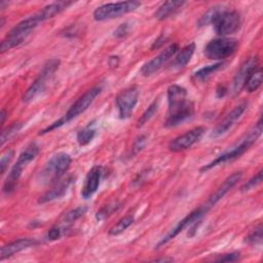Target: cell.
<instances>
[{"label": "cell", "mask_w": 263, "mask_h": 263, "mask_svg": "<svg viewBox=\"0 0 263 263\" xmlns=\"http://www.w3.org/2000/svg\"><path fill=\"white\" fill-rule=\"evenodd\" d=\"M241 177H242L241 172H235V173L231 174L230 176H228L224 180V182L217 188V190L210 196V198L205 204L210 209L212 206H214L220 199H222L237 184V182L241 179Z\"/></svg>", "instance_id": "16"}, {"label": "cell", "mask_w": 263, "mask_h": 263, "mask_svg": "<svg viewBox=\"0 0 263 263\" xmlns=\"http://www.w3.org/2000/svg\"><path fill=\"white\" fill-rule=\"evenodd\" d=\"M86 210H87V208L84 206V205L72 209V210H70L69 212H67L66 214L63 215L61 221H62V223H64L66 225L71 224V223L75 222L76 220H78L79 218H81L85 214Z\"/></svg>", "instance_id": "28"}, {"label": "cell", "mask_w": 263, "mask_h": 263, "mask_svg": "<svg viewBox=\"0 0 263 263\" xmlns=\"http://www.w3.org/2000/svg\"><path fill=\"white\" fill-rule=\"evenodd\" d=\"M135 219H134V216L132 215H128V216H125L123 218H121L115 225H113L110 230H109V234L110 235H118L120 233H122L125 229H127L133 223H134Z\"/></svg>", "instance_id": "27"}, {"label": "cell", "mask_w": 263, "mask_h": 263, "mask_svg": "<svg viewBox=\"0 0 263 263\" xmlns=\"http://www.w3.org/2000/svg\"><path fill=\"white\" fill-rule=\"evenodd\" d=\"M210 208L206 204L200 205L190 212L186 217H184L181 221L178 222V224L165 235L163 236L159 242L156 245V248H160L161 246L168 242L171 239H173L175 236H177L180 232H182L184 229L191 227V229H194L197 226V223L200 222L201 218L209 212Z\"/></svg>", "instance_id": "11"}, {"label": "cell", "mask_w": 263, "mask_h": 263, "mask_svg": "<svg viewBox=\"0 0 263 263\" xmlns=\"http://www.w3.org/2000/svg\"><path fill=\"white\" fill-rule=\"evenodd\" d=\"M146 142H147V139L145 136H140L136 139L135 143H134V147H133V150H134V153H138L139 151H141L145 145H146Z\"/></svg>", "instance_id": "38"}, {"label": "cell", "mask_w": 263, "mask_h": 263, "mask_svg": "<svg viewBox=\"0 0 263 263\" xmlns=\"http://www.w3.org/2000/svg\"><path fill=\"white\" fill-rule=\"evenodd\" d=\"M204 132L205 128L203 126L194 127L185 134L173 139L168 143V149L173 152H181L187 150L201 139Z\"/></svg>", "instance_id": "13"}, {"label": "cell", "mask_w": 263, "mask_h": 263, "mask_svg": "<svg viewBox=\"0 0 263 263\" xmlns=\"http://www.w3.org/2000/svg\"><path fill=\"white\" fill-rule=\"evenodd\" d=\"M41 22L39 14L36 12L33 15L23 20L16 24L5 36L1 42V53L20 45L25 41V39L31 34V32L38 26Z\"/></svg>", "instance_id": "7"}, {"label": "cell", "mask_w": 263, "mask_h": 263, "mask_svg": "<svg viewBox=\"0 0 263 263\" xmlns=\"http://www.w3.org/2000/svg\"><path fill=\"white\" fill-rule=\"evenodd\" d=\"M212 24L215 32L222 37L234 34L241 25L240 14L236 10H230L223 6L210 8L198 21V26Z\"/></svg>", "instance_id": "2"}, {"label": "cell", "mask_w": 263, "mask_h": 263, "mask_svg": "<svg viewBox=\"0 0 263 263\" xmlns=\"http://www.w3.org/2000/svg\"><path fill=\"white\" fill-rule=\"evenodd\" d=\"M59 66H60V61L58 59H51L44 64L38 77L34 80V82L28 87V89L23 95L24 103L32 102L34 99H36L39 95H41L45 90L48 82L54 75L55 71L59 69Z\"/></svg>", "instance_id": "8"}, {"label": "cell", "mask_w": 263, "mask_h": 263, "mask_svg": "<svg viewBox=\"0 0 263 263\" xmlns=\"http://www.w3.org/2000/svg\"><path fill=\"white\" fill-rule=\"evenodd\" d=\"M174 259H172V258H161V259H154L153 261H155V262H171V261H173Z\"/></svg>", "instance_id": "42"}, {"label": "cell", "mask_w": 263, "mask_h": 263, "mask_svg": "<svg viewBox=\"0 0 263 263\" xmlns=\"http://www.w3.org/2000/svg\"><path fill=\"white\" fill-rule=\"evenodd\" d=\"M186 4L185 1L174 0V1H165L161 3L156 11L154 12V16L159 21H164L174 14H176L184 5Z\"/></svg>", "instance_id": "21"}, {"label": "cell", "mask_w": 263, "mask_h": 263, "mask_svg": "<svg viewBox=\"0 0 263 263\" xmlns=\"http://www.w3.org/2000/svg\"><path fill=\"white\" fill-rule=\"evenodd\" d=\"M119 208V204L117 202H112V203H108L106 205H104L103 208L100 209V211L97 212L96 214V218L98 220H104L105 218L109 217L110 215H112L115 211H117V209Z\"/></svg>", "instance_id": "32"}, {"label": "cell", "mask_w": 263, "mask_h": 263, "mask_svg": "<svg viewBox=\"0 0 263 263\" xmlns=\"http://www.w3.org/2000/svg\"><path fill=\"white\" fill-rule=\"evenodd\" d=\"M238 42L233 38L220 37L212 39L204 47L203 54L214 61H221L232 55L237 49Z\"/></svg>", "instance_id": "10"}, {"label": "cell", "mask_w": 263, "mask_h": 263, "mask_svg": "<svg viewBox=\"0 0 263 263\" xmlns=\"http://www.w3.org/2000/svg\"><path fill=\"white\" fill-rule=\"evenodd\" d=\"M71 162V156L65 152H59L52 155L40 171L38 181L44 185L54 184L61 180V178L69 170Z\"/></svg>", "instance_id": "5"}, {"label": "cell", "mask_w": 263, "mask_h": 263, "mask_svg": "<svg viewBox=\"0 0 263 263\" xmlns=\"http://www.w3.org/2000/svg\"><path fill=\"white\" fill-rule=\"evenodd\" d=\"M128 32H129L128 23H122L114 30L113 36L116 37V38H123L128 34Z\"/></svg>", "instance_id": "35"}, {"label": "cell", "mask_w": 263, "mask_h": 263, "mask_svg": "<svg viewBox=\"0 0 263 263\" xmlns=\"http://www.w3.org/2000/svg\"><path fill=\"white\" fill-rule=\"evenodd\" d=\"M101 91H102V87L99 86V85L88 89L84 95H82L80 98H78L72 104V106L69 108V110L60 119L52 122L49 126H47L46 128L41 130L40 135L49 133V132L58 128V127H61L62 125L68 123L69 121L76 118L80 114L84 113L88 109V107H90V105L93 103L96 98L101 93Z\"/></svg>", "instance_id": "4"}, {"label": "cell", "mask_w": 263, "mask_h": 263, "mask_svg": "<svg viewBox=\"0 0 263 263\" xmlns=\"http://www.w3.org/2000/svg\"><path fill=\"white\" fill-rule=\"evenodd\" d=\"M195 50V44L189 43L186 45L175 58L174 62L172 63L173 68H183L185 67L191 60Z\"/></svg>", "instance_id": "23"}, {"label": "cell", "mask_w": 263, "mask_h": 263, "mask_svg": "<svg viewBox=\"0 0 263 263\" xmlns=\"http://www.w3.org/2000/svg\"><path fill=\"white\" fill-rule=\"evenodd\" d=\"M0 117H1L0 122H1V124H3V123H4V121H5V118H6V111H5V110H2V111H1V113H0Z\"/></svg>", "instance_id": "41"}, {"label": "cell", "mask_w": 263, "mask_h": 263, "mask_svg": "<svg viewBox=\"0 0 263 263\" xmlns=\"http://www.w3.org/2000/svg\"><path fill=\"white\" fill-rule=\"evenodd\" d=\"M262 80H263V74H262V70L261 68L258 66L248 77L243 88L248 91V92H253L256 91L262 84Z\"/></svg>", "instance_id": "24"}, {"label": "cell", "mask_w": 263, "mask_h": 263, "mask_svg": "<svg viewBox=\"0 0 263 263\" xmlns=\"http://www.w3.org/2000/svg\"><path fill=\"white\" fill-rule=\"evenodd\" d=\"M39 153V146L35 143L32 142L30 143L18 155L16 162L13 164V166L11 167L4 184H3V188L2 191L5 194H10L14 189L15 186L22 176V173L24 171V168L27 166V164L29 162H31L33 159L36 158V156Z\"/></svg>", "instance_id": "6"}, {"label": "cell", "mask_w": 263, "mask_h": 263, "mask_svg": "<svg viewBox=\"0 0 263 263\" xmlns=\"http://www.w3.org/2000/svg\"><path fill=\"white\" fill-rule=\"evenodd\" d=\"M23 124L17 122V123H14L12 124L11 126H9L8 128H6L5 130L2 132V135H1V146H3L7 141H9L10 139H12L18 132L20 129L22 128Z\"/></svg>", "instance_id": "31"}, {"label": "cell", "mask_w": 263, "mask_h": 263, "mask_svg": "<svg viewBox=\"0 0 263 263\" xmlns=\"http://www.w3.org/2000/svg\"><path fill=\"white\" fill-rule=\"evenodd\" d=\"M95 136H96V127L93 126V122H89L85 127H83L77 133L76 140L80 146H85L92 141Z\"/></svg>", "instance_id": "25"}, {"label": "cell", "mask_w": 263, "mask_h": 263, "mask_svg": "<svg viewBox=\"0 0 263 263\" xmlns=\"http://www.w3.org/2000/svg\"><path fill=\"white\" fill-rule=\"evenodd\" d=\"M165 42V37H163V36H160L157 40H155V42L153 43V45L151 46V48L153 49V48H157V47H159L161 44H163Z\"/></svg>", "instance_id": "39"}, {"label": "cell", "mask_w": 263, "mask_h": 263, "mask_svg": "<svg viewBox=\"0 0 263 263\" xmlns=\"http://www.w3.org/2000/svg\"><path fill=\"white\" fill-rule=\"evenodd\" d=\"M157 109H158V100H155L154 102H152L149 107L145 110V112L142 114V116L140 117V119L138 120V124L137 126L138 127H141L143 126L146 122H148L152 117L153 115L157 112Z\"/></svg>", "instance_id": "29"}, {"label": "cell", "mask_w": 263, "mask_h": 263, "mask_svg": "<svg viewBox=\"0 0 263 263\" xmlns=\"http://www.w3.org/2000/svg\"><path fill=\"white\" fill-rule=\"evenodd\" d=\"M139 95L140 89L138 86L127 87L117 95L115 102L120 119H126L133 114L139 100Z\"/></svg>", "instance_id": "12"}, {"label": "cell", "mask_w": 263, "mask_h": 263, "mask_svg": "<svg viewBox=\"0 0 263 263\" xmlns=\"http://www.w3.org/2000/svg\"><path fill=\"white\" fill-rule=\"evenodd\" d=\"M240 259V254L238 252H232V253H227L223 254L221 257L217 258L216 261L218 262H235Z\"/></svg>", "instance_id": "36"}, {"label": "cell", "mask_w": 263, "mask_h": 263, "mask_svg": "<svg viewBox=\"0 0 263 263\" xmlns=\"http://www.w3.org/2000/svg\"><path fill=\"white\" fill-rule=\"evenodd\" d=\"M246 242L250 246H260L262 243V225L258 224L247 236Z\"/></svg>", "instance_id": "30"}, {"label": "cell", "mask_w": 263, "mask_h": 263, "mask_svg": "<svg viewBox=\"0 0 263 263\" xmlns=\"http://www.w3.org/2000/svg\"><path fill=\"white\" fill-rule=\"evenodd\" d=\"M74 181V177L73 176H69L66 179L63 180H59L58 182H55L52 186V188H50L48 191H46L43 195H41L38 199L39 203H46V202H50L53 201L55 199H60L62 198L67 190L69 189V187L71 186V184Z\"/></svg>", "instance_id": "19"}, {"label": "cell", "mask_w": 263, "mask_h": 263, "mask_svg": "<svg viewBox=\"0 0 263 263\" xmlns=\"http://www.w3.org/2000/svg\"><path fill=\"white\" fill-rule=\"evenodd\" d=\"M223 66V63L219 62V63H216V64H213V65H209V66H205L199 70H197L195 73H194V78L198 81H204L206 80L211 75H213L215 72H217L220 68H222Z\"/></svg>", "instance_id": "26"}, {"label": "cell", "mask_w": 263, "mask_h": 263, "mask_svg": "<svg viewBox=\"0 0 263 263\" xmlns=\"http://www.w3.org/2000/svg\"><path fill=\"white\" fill-rule=\"evenodd\" d=\"M248 107V103L243 102L238 104L237 106H235L225 117L224 119H222L217 125L216 127L213 129V132L211 133V137L212 138H219L223 135H225L229 129L232 128V126L236 123V121L242 116V114L245 113L246 109Z\"/></svg>", "instance_id": "15"}, {"label": "cell", "mask_w": 263, "mask_h": 263, "mask_svg": "<svg viewBox=\"0 0 263 263\" xmlns=\"http://www.w3.org/2000/svg\"><path fill=\"white\" fill-rule=\"evenodd\" d=\"M38 245V241L35 238H20L16 240H13L1 248V254H0V260H4L6 258H9L13 256L16 253H20L26 249H29L31 247H34Z\"/></svg>", "instance_id": "20"}, {"label": "cell", "mask_w": 263, "mask_h": 263, "mask_svg": "<svg viewBox=\"0 0 263 263\" xmlns=\"http://www.w3.org/2000/svg\"><path fill=\"white\" fill-rule=\"evenodd\" d=\"M258 67V58L252 57L248 59L239 68L236 75L234 76V79L232 81V90L236 95L239 92L241 88H243V85L250 76V74Z\"/></svg>", "instance_id": "17"}, {"label": "cell", "mask_w": 263, "mask_h": 263, "mask_svg": "<svg viewBox=\"0 0 263 263\" xmlns=\"http://www.w3.org/2000/svg\"><path fill=\"white\" fill-rule=\"evenodd\" d=\"M13 155H14V152H13V150H11V149L6 150V151L2 154L1 159H0V173H1V175H3V174L5 173V171H6L7 166H8V164H9V162L11 161V159H12V157H13Z\"/></svg>", "instance_id": "34"}, {"label": "cell", "mask_w": 263, "mask_h": 263, "mask_svg": "<svg viewBox=\"0 0 263 263\" xmlns=\"http://www.w3.org/2000/svg\"><path fill=\"white\" fill-rule=\"evenodd\" d=\"M62 234H63V229L59 226H54L48 230L47 238L49 240H57L62 236Z\"/></svg>", "instance_id": "37"}, {"label": "cell", "mask_w": 263, "mask_h": 263, "mask_svg": "<svg viewBox=\"0 0 263 263\" xmlns=\"http://www.w3.org/2000/svg\"><path fill=\"white\" fill-rule=\"evenodd\" d=\"M168 110L164 120L165 127H175L194 114V105L187 99V90L185 87L173 84L167 88Z\"/></svg>", "instance_id": "1"}, {"label": "cell", "mask_w": 263, "mask_h": 263, "mask_svg": "<svg viewBox=\"0 0 263 263\" xmlns=\"http://www.w3.org/2000/svg\"><path fill=\"white\" fill-rule=\"evenodd\" d=\"M72 3L73 2H70V1H57V2H52V3L44 6L37 13L40 16L41 22H44V21H47L49 18H52L53 16H55L57 14L62 12L63 10L67 9Z\"/></svg>", "instance_id": "22"}, {"label": "cell", "mask_w": 263, "mask_h": 263, "mask_svg": "<svg viewBox=\"0 0 263 263\" xmlns=\"http://www.w3.org/2000/svg\"><path fill=\"white\" fill-rule=\"evenodd\" d=\"M102 179V167L99 165L92 166L87 173L81 189V196L84 199L90 198L98 190Z\"/></svg>", "instance_id": "18"}, {"label": "cell", "mask_w": 263, "mask_h": 263, "mask_svg": "<svg viewBox=\"0 0 263 263\" xmlns=\"http://www.w3.org/2000/svg\"><path fill=\"white\" fill-rule=\"evenodd\" d=\"M225 93H226V88L224 86H222V85H219L218 88H217V96L219 98H222V97H224Z\"/></svg>", "instance_id": "40"}, {"label": "cell", "mask_w": 263, "mask_h": 263, "mask_svg": "<svg viewBox=\"0 0 263 263\" xmlns=\"http://www.w3.org/2000/svg\"><path fill=\"white\" fill-rule=\"evenodd\" d=\"M141 6V2L130 0V1H120L106 3L97 7L93 11V18L98 22L107 21L119 17L123 14L132 12Z\"/></svg>", "instance_id": "9"}, {"label": "cell", "mask_w": 263, "mask_h": 263, "mask_svg": "<svg viewBox=\"0 0 263 263\" xmlns=\"http://www.w3.org/2000/svg\"><path fill=\"white\" fill-rule=\"evenodd\" d=\"M261 134H262V118L260 117L259 120L256 122V124L248 133H246V135L241 137L235 145H233L232 147L224 151L221 155H219L217 158H215L208 164H204L200 168V172H206L220 164H223L228 161H232L240 157L257 141V139L261 136Z\"/></svg>", "instance_id": "3"}, {"label": "cell", "mask_w": 263, "mask_h": 263, "mask_svg": "<svg viewBox=\"0 0 263 263\" xmlns=\"http://www.w3.org/2000/svg\"><path fill=\"white\" fill-rule=\"evenodd\" d=\"M262 182V171H259L256 175H254L249 181H247V183H245L240 190L242 192H247V191H250L252 189H254L255 187H257L258 185H260Z\"/></svg>", "instance_id": "33"}, {"label": "cell", "mask_w": 263, "mask_h": 263, "mask_svg": "<svg viewBox=\"0 0 263 263\" xmlns=\"http://www.w3.org/2000/svg\"><path fill=\"white\" fill-rule=\"evenodd\" d=\"M179 50V45L177 43H173L170 46H167L164 50H162L158 55L150 60L149 62L145 63L140 72L143 76H150L157 72L170 59H172L177 51Z\"/></svg>", "instance_id": "14"}]
</instances>
